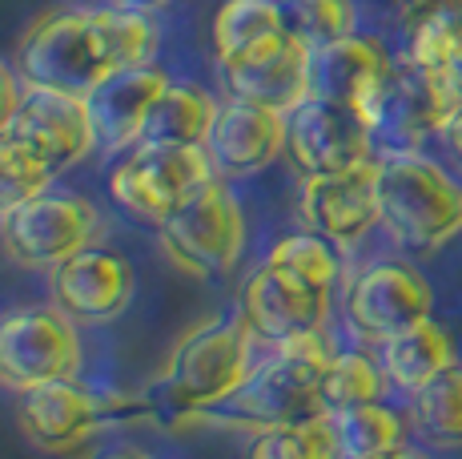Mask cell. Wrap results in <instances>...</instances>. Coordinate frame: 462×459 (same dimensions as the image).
I'll return each instance as SVG.
<instances>
[{
    "instance_id": "1",
    "label": "cell",
    "mask_w": 462,
    "mask_h": 459,
    "mask_svg": "<svg viewBox=\"0 0 462 459\" xmlns=\"http://www.w3.org/2000/svg\"><path fill=\"white\" fill-rule=\"evenodd\" d=\"M378 210L386 234L414 254L462 234V185L422 154L378 157Z\"/></svg>"
},
{
    "instance_id": "2",
    "label": "cell",
    "mask_w": 462,
    "mask_h": 459,
    "mask_svg": "<svg viewBox=\"0 0 462 459\" xmlns=\"http://www.w3.org/2000/svg\"><path fill=\"white\" fill-rule=\"evenodd\" d=\"M121 69V57L105 33L101 8L93 13H49L21 41V77L29 89L88 97L105 77Z\"/></svg>"
},
{
    "instance_id": "3",
    "label": "cell",
    "mask_w": 462,
    "mask_h": 459,
    "mask_svg": "<svg viewBox=\"0 0 462 459\" xmlns=\"http://www.w3.org/2000/svg\"><path fill=\"white\" fill-rule=\"evenodd\" d=\"M250 326L242 323H206L177 342L173 359L157 383V399L177 415L217 411L234 399L254 375L250 363Z\"/></svg>"
},
{
    "instance_id": "4",
    "label": "cell",
    "mask_w": 462,
    "mask_h": 459,
    "mask_svg": "<svg viewBox=\"0 0 462 459\" xmlns=\"http://www.w3.org/2000/svg\"><path fill=\"white\" fill-rule=\"evenodd\" d=\"M334 355L337 351L330 347L326 331H310L282 342L273 359L254 367V375L226 403V411L242 423H257L262 431L322 415V375L334 363Z\"/></svg>"
},
{
    "instance_id": "5",
    "label": "cell",
    "mask_w": 462,
    "mask_h": 459,
    "mask_svg": "<svg viewBox=\"0 0 462 459\" xmlns=\"http://www.w3.org/2000/svg\"><path fill=\"white\" fill-rule=\"evenodd\" d=\"M209 182H217V165L206 145L137 141V149L121 157V165L109 173V198L125 214L162 226L173 210H181Z\"/></svg>"
},
{
    "instance_id": "6",
    "label": "cell",
    "mask_w": 462,
    "mask_h": 459,
    "mask_svg": "<svg viewBox=\"0 0 462 459\" xmlns=\"http://www.w3.org/2000/svg\"><path fill=\"white\" fill-rule=\"evenodd\" d=\"M165 254L198 278H221L237 267L245 250V218L226 182H209L181 210L157 226Z\"/></svg>"
},
{
    "instance_id": "7",
    "label": "cell",
    "mask_w": 462,
    "mask_h": 459,
    "mask_svg": "<svg viewBox=\"0 0 462 459\" xmlns=\"http://www.w3.org/2000/svg\"><path fill=\"white\" fill-rule=\"evenodd\" d=\"M101 218L77 193L44 190L0 218V242L21 267H60L65 258L97 246Z\"/></svg>"
},
{
    "instance_id": "8",
    "label": "cell",
    "mask_w": 462,
    "mask_h": 459,
    "mask_svg": "<svg viewBox=\"0 0 462 459\" xmlns=\"http://www.w3.org/2000/svg\"><path fill=\"white\" fill-rule=\"evenodd\" d=\"M458 105L462 89L450 73H434V69H419L402 61V65H394V77L382 93L374 117H370L374 145L390 141V154H414L419 141L447 134Z\"/></svg>"
},
{
    "instance_id": "9",
    "label": "cell",
    "mask_w": 462,
    "mask_h": 459,
    "mask_svg": "<svg viewBox=\"0 0 462 459\" xmlns=\"http://www.w3.org/2000/svg\"><path fill=\"white\" fill-rule=\"evenodd\" d=\"M81 370V339L69 314L21 311L0 323V383L13 391H32L44 383L77 379Z\"/></svg>"
},
{
    "instance_id": "10",
    "label": "cell",
    "mask_w": 462,
    "mask_h": 459,
    "mask_svg": "<svg viewBox=\"0 0 462 459\" xmlns=\"http://www.w3.org/2000/svg\"><path fill=\"white\" fill-rule=\"evenodd\" d=\"M286 154L306 178L346 173L374 162V129L350 105L306 97L286 113Z\"/></svg>"
},
{
    "instance_id": "11",
    "label": "cell",
    "mask_w": 462,
    "mask_h": 459,
    "mask_svg": "<svg viewBox=\"0 0 462 459\" xmlns=\"http://www.w3.org/2000/svg\"><path fill=\"white\" fill-rule=\"evenodd\" d=\"M434 311V290L414 267L406 262H374L354 278L350 295H346V319L370 342L394 339L406 326L430 319Z\"/></svg>"
},
{
    "instance_id": "12",
    "label": "cell",
    "mask_w": 462,
    "mask_h": 459,
    "mask_svg": "<svg viewBox=\"0 0 462 459\" xmlns=\"http://www.w3.org/2000/svg\"><path fill=\"white\" fill-rule=\"evenodd\" d=\"M390 77H394V61L374 37L354 33V37L310 49V97L350 105L366 117V126L374 117Z\"/></svg>"
},
{
    "instance_id": "13",
    "label": "cell",
    "mask_w": 462,
    "mask_h": 459,
    "mask_svg": "<svg viewBox=\"0 0 462 459\" xmlns=\"http://www.w3.org/2000/svg\"><path fill=\"white\" fill-rule=\"evenodd\" d=\"M330 295L334 290L301 282L298 275H290V270H278L265 262L242 295V319L257 339L282 347V342L298 339V334L326 331Z\"/></svg>"
},
{
    "instance_id": "14",
    "label": "cell",
    "mask_w": 462,
    "mask_h": 459,
    "mask_svg": "<svg viewBox=\"0 0 462 459\" xmlns=\"http://www.w3.org/2000/svg\"><path fill=\"white\" fill-rule=\"evenodd\" d=\"M8 134L16 141H24L52 173L73 170L88 149L97 145L85 97L52 93V89H24Z\"/></svg>"
},
{
    "instance_id": "15",
    "label": "cell",
    "mask_w": 462,
    "mask_h": 459,
    "mask_svg": "<svg viewBox=\"0 0 462 459\" xmlns=\"http://www.w3.org/2000/svg\"><path fill=\"white\" fill-rule=\"evenodd\" d=\"M301 222L334 246H354L382 222L378 157L346 173H318L301 185Z\"/></svg>"
},
{
    "instance_id": "16",
    "label": "cell",
    "mask_w": 462,
    "mask_h": 459,
    "mask_svg": "<svg viewBox=\"0 0 462 459\" xmlns=\"http://www.w3.org/2000/svg\"><path fill=\"white\" fill-rule=\"evenodd\" d=\"M137 275L121 254L88 246V250L52 267V303L73 323H109L129 311Z\"/></svg>"
},
{
    "instance_id": "17",
    "label": "cell",
    "mask_w": 462,
    "mask_h": 459,
    "mask_svg": "<svg viewBox=\"0 0 462 459\" xmlns=\"http://www.w3.org/2000/svg\"><path fill=\"white\" fill-rule=\"evenodd\" d=\"M206 149L221 178H250L270 170L286 154V113L234 97L229 105H221Z\"/></svg>"
},
{
    "instance_id": "18",
    "label": "cell",
    "mask_w": 462,
    "mask_h": 459,
    "mask_svg": "<svg viewBox=\"0 0 462 459\" xmlns=\"http://www.w3.org/2000/svg\"><path fill=\"white\" fill-rule=\"evenodd\" d=\"M165 89H169V73L157 65L117 69L113 77H105V81L85 97L97 145H105V149L137 145L141 134H145L149 113H153L157 97Z\"/></svg>"
},
{
    "instance_id": "19",
    "label": "cell",
    "mask_w": 462,
    "mask_h": 459,
    "mask_svg": "<svg viewBox=\"0 0 462 459\" xmlns=\"http://www.w3.org/2000/svg\"><path fill=\"white\" fill-rule=\"evenodd\" d=\"M221 73L237 101L265 105L273 113H294L310 97V45L298 33H286L278 45Z\"/></svg>"
},
{
    "instance_id": "20",
    "label": "cell",
    "mask_w": 462,
    "mask_h": 459,
    "mask_svg": "<svg viewBox=\"0 0 462 459\" xmlns=\"http://www.w3.org/2000/svg\"><path fill=\"white\" fill-rule=\"evenodd\" d=\"M101 399L77 387V379L21 391V427L44 452H69L101 427Z\"/></svg>"
},
{
    "instance_id": "21",
    "label": "cell",
    "mask_w": 462,
    "mask_h": 459,
    "mask_svg": "<svg viewBox=\"0 0 462 459\" xmlns=\"http://www.w3.org/2000/svg\"><path fill=\"white\" fill-rule=\"evenodd\" d=\"M290 33L286 8L278 0H226L213 16V52L221 69H234L278 45Z\"/></svg>"
},
{
    "instance_id": "22",
    "label": "cell",
    "mask_w": 462,
    "mask_h": 459,
    "mask_svg": "<svg viewBox=\"0 0 462 459\" xmlns=\"http://www.w3.org/2000/svg\"><path fill=\"white\" fill-rule=\"evenodd\" d=\"M455 342H450L447 326L434 319H422L406 331H398L394 339L382 342V370L398 391L414 395L422 391L430 379H439L447 367H455Z\"/></svg>"
},
{
    "instance_id": "23",
    "label": "cell",
    "mask_w": 462,
    "mask_h": 459,
    "mask_svg": "<svg viewBox=\"0 0 462 459\" xmlns=\"http://www.w3.org/2000/svg\"><path fill=\"white\" fill-rule=\"evenodd\" d=\"M217 113H221V105L201 85L169 81V89L157 97L153 113H149L141 141H157V145H206Z\"/></svg>"
},
{
    "instance_id": "24",
    "label": "cell",
    "mask_w": 462,
    "mask_h": 459,
    "mask_svg": "<svg viewBox=\"0 0 462 459\" xmlns=\"http://www.w3.org/2000/svg\"><path fill=\"white\" fill-rule=\"evenodd\" d=\"M330 415L346 459H394L406 447L402 415L386 407V403H366V407L330 411Z\"/></svg>"
},
{
    "instance_id": "25",
    "label": "cell",
    "mask_w": 462,
    "mask_h": 459,
    "mask_svg": "<svg viewBox=\"0 0 462 459\" xmlns=\"http://www.w3.org/2000/svg\"><path fill=\"white\" fill-rule=\"evenodd\" d=\"M411 415H414V431L426 439L430 447L455 452L462 447V363L447 367L439 379L411 395Z\"/></svg>"
},
{
    "instance_id": "26",
    "label": "cell",
    "mask_w": 462,
    "mask_h": 459,
    "mask_svg": "<svg viewBox=\"0 0 462 459\" xmlns=\"http://www.w3.org/2000/svg\"><path fill=\"white\" fill-rule=\"evenodd\" d=\"M250 459H346L337 444L334 415H310L301 423H282V427L257 431Z\"/></svg>"
},
{
    "instance_id": "27",
    "label": "cell",
    "mask_w": 462,
    "mask_h": 459,
    "mask_svg": "<svg viewBox=\"0 0 462 459\" xmlns=\"http://www.w3.org/2000/svg\"><path fill=\"white\" fill-rule=\"evenodd\" d=\"M386 370L362 351H337L334 363L322 375V407L326 411H350L366 407V403H382L386 395Z\"/></svg>"
},
{
    "instance_id": "28",
    "label": "cell",
    "mask_w": 462,
    "mask_h": 459,
    "mask_svg": "<svg viewBox=\"0 0 462 459\" xmlns=\"http://www.w3.org/2000/svg\"><path fill=\"white\" fill-rule=\"evenodd\" d=\"M270 267L290 270L301 282H314L322 290L337 286V275H342V258H337V246L330 238L314 234V230H298V234H286L270 246Z\"/></svg>"
},
{
    "instance_id": "29",
    "label": "cell",
    "mask_w": 462,
    "mask_h": 459,
    "mask_svg": "<svg viewBox=\"0 0 462 459\" xmlns=\"http://www.w3.org/2000/svg\"><path fill=\"white\" fill-rule=\"evenodd\" d=\"M57 173L32 154L24 141H16L13 134H0V218L13 214L16 206H24L29 198H37L52 185Z\"/></svg>"
},
{
    "instance_id": "30",
    "label": "cell",
    "mask_w": 462,
    "mask_h": 459,
    "mask_svg": "<svg viewBox=\"0 0 462 459\" xmlns=\"http://www.w3.org/2000/svg\"><path fill=\"white\" fill-rule=\"evenodd\" d=\"M282 8H286L290 33H298L310 49L354 37V24H358L354 0H286Z\"/></svg>"
},
{
    "instance_id": "31",
    "label": "cell",
    "mask_w": 462,
    "mask_h": 459,
    "mask_svg": "<svg viewBox=\"0 0 462 459\" xmlns=\"http://www.w3.org/2000/svg\"><path fill=\"white\" fill-rule=\"evenodd\" d=\"M462 45V21H450V16H430V21L411 24V49H406V61L419 69H434V73H450L455 69Z\"/></svg>"
},
{
    "instance_id": "32",
    "label": "cell",
    "mask_w": 462,
    "mask_h": 459,
    "mask_svg": "<svg viewBox=\"0 0 462 459\" xmlns=\"http://www.w3.org/2000/svg\"><path fill=\"white\" fill-rule=\"evenodd\" d=\"M402 16H406V24L430 21V16H450V21H462V0H402Z\"/></svg>"
},
{
    "instance_id": "33",
    "label": "cell",
    "mask_w": 462,
    "mask_h": 459,
    "mask_svg": "<svg viewBox=\"0 0 462 459\" xmlns=\"http://www.w3.org/2000/svg\"><path fill=\"white\" fill-rule=\"evenodd\" d=\"M16 105H21V85H16V77L8 73L5 65H0V134L13 126Z\"/></svg>"
},
{
    "instance_id": "34",
    "label": "cell",
    "mask_w": 462,
    "mask_h": 459,
    "mask_svg": "<svg viewBox=\"0 0 462 459\" xmlns=\"http://www.w3.org/2000/svg\"><path fill=\"white\" fill-rule=\"evenodd\" d=\"M442 137H447L450 154H455L458 162H462V105H458V113H455V117H450V126H447V134H442Z\"/></svg>"
},
{
    "instance_id": "35",
    "label": "cell",
    "mask_w": 462,
    "mask_h": 459,
    "mask_svg": "<svg viewBox=\"0 0 462 459\" xmlns=\"http://www.w3.org/2000/svg\"><path fill=\"white\" fill-rule=\"evenodd\" d=\"M113 5H117V8H133V13H149V16H153L157 8H165V5H169V0H113Z\"/></svg>"
},
{
    "instance_id": "36",
    "label": "cell",
    "mask_w": 462,
    "mask_h": 459,
    "mask_svg": "<svg viewBox=\"0 0 462 459\" xmlns=\"http://www.w3.org/2000/svg\"><path fill=\"white\" fill-rule=\"evenodd\" d=\"M394 459H430V455L419 452V447H411V444H406V447H402V452H398Z\"/></svg>"
},
{
    "instance_id": "37",
    "label": "cell",
    "mask_w": 462,
    "mask_h": 459,
    "mask_svg": "<svg viewBox=\"0 0 462 459\" xmlns=\"http://www.w3.org/2000/svg\"><path fill=\"white\" fill-rule=\"evenodd\" d=\"M450 77H455L458 89H462V45H458V57H455V69H450Z\"/></svg>"
},
{
    "instance_id": "38",
    "label": "cell",
    "mask_w": 462,
    "mask_h": 459,
    "mask_svg": "<svg viewBox=\"0 0 462 459\" xmlns=\"http://www.w3.org/2000/svg\"><path fill=\"white\" fill-rule=\"evenodd\" d=\"M105 459H145L141 452H113V455H105Z\"/></svg>"
},
{
    "instance_id": "39",
    "label": "cell",
    "mask_w": 462,
    "mask_h": 459,
    "mask_svg": "<svg viewBox=\"0 0 462 459\" xmlns=\"http://www.w3.org/2000/svg\"><path fill=\"white\" fill-rule=\"evenodd\" d=\"M278 5H286V0H278Z\"/></svg>"
}]
</instances>
